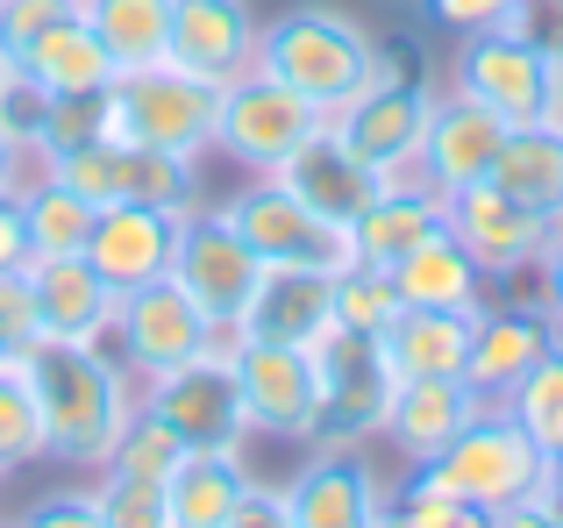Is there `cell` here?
Returning <instances> with one entry per match:
<instances>
[{
  "mask_svg": "<svg viewBox=\"0 0 563 528\" xmlns=\"http://www.w3.org/2000/svg\"><path fill=\"white\" fill-rule=\"evenodd\" d=\"M493 186L514 194L521 208L563 222V122L507 129V143H499V157H493Z\"/></svg>",
  "mask_w": 563,
  "mask_h": 528,
  "instance_id": "cell-30",
  "label": "cell"
},
{
  "mask_svg": "<svg viewBox=\"0 0 563 528\" xmlns=\"http://www.w3.org/2000/svg\"><path fill=\"white\" fill-rule=\"evenodd\" d=\"M485 407H493V400H485L471 378H399L378 443H393V458L413 472V464H428L450 436H464Z\"/></svg>",
  "mask_w": 563,
  "mask_h": 528,
  "instance_id": "cell-20",
  "label": "cell"
},
{
  "mask_svg": "<svg viewBox=\"0 0 563 528\" xmlns=\"http://www.w3.org/2000/svg\"><path fill=\"white\" fill-rule=\"evenodd\" d=\"M235 393H243V415L257 443H300L314 436V407H321V364L314 350H292V343H257L243 336L229 358Z\"/></svg>",
  "mask_w": 563,
  "mask_h": 528,
  "instance_id": "cell-13",
  "label": "cell"
},
{
  "mask_svg": "<svg viewBox=\"0 0 563 528\" xmlns=\"http://www.w3.org/2000/svg\"><path fill=\"white\" fill-rule=\"evenodd\" d=\"M428 100H435V86L413 79L399 51H385L378 72H372V86L350 94L343 108L329 114V129L372 172H385V186H393V179H413V151H421V129H428Z\"/></svg>",
  "mask_w": 563,
  "mask_h": 528,
  "instance_id": "cell-9",
  "label": "cell"
},
{
  "mask_svg": "<svg viewBox=\"0 0 563 528\" xmlns=\"http://www.w3.org/2000/svg\"><path fill=\"white\" fill-rule=\"evenodd\" d=\"M378 343H385L393 378H464L471 315H450V307H399Z\"/></svg>",
  "mask_w": 563,
  "mask_h": 528,
  "instance_id": "cell-29",
  "label": "cell"
},
{
  "mask_svg": "<svg viewBox=\"0 0 563 528\" xmlns=\"http://www.w3.org/2000/svg\"><path fill=\"white\" fill-rule=\"evenodd\" d=\"M264 278V257L235 237V222L221 215V200H200L192 215H179V251H172V286L200 307L214 329H235Z\"/></svg>",
  "mask_w": 563,
  "mask_h": 528,
  "instance_id": "cell-11",
  "label": "cell"
},
{
  "mask_svg": "<svg viewBox=\"0 0 563 528\" xmlns=\"http://www.w3.org/2000/svg\"><path fill=\"white\" fill-rule=\"evenodd\" d=\"M393 286H399L407 307H450V315H478V307L493 300V278H485L478 257L450 237V222H442L435 237H421L393 264Z\"/></svg>",
  "mask_w": 563,
  "mask_h": 528,
  "instance_id": "cell-26",
  "label": "cell"
},
{
  "mask_svg": "<svg viewBox=\"0 0 563 528\" xmlns=\"http://www.w3.org/2000/svg\"><path fill=\"white\" fill-rule=\"evenodd\" d=\"M235 329L257 336V343H292V350L329 343V336L343 329V315H335V272L264 264V278H257V293H250V307H243Z\"/></svg>",
  "mask_w": 563,
  "mask_h": 528,
  "instance_id": "cell-19",
  "label": "cell"
},
{
  "mask_svg": "<svg viewBox=\"0 0 563 528\" xmlns=\"http://www.w3.org/2000/svg\"><path fill=\"white\" fill-rule=\"evenodd\" d=\"M114 100V136L151 143L172 157H214V122H221V86L192 79L179 65H151L108 86Z\"/></svg>",
  "mask_w": 563,
  "mask_h": 528,
  "instance_id": "cell-8",
  "label": "cell"
},
{
  "mask_svg": "<svg viewBox=\"0 0 563 528\" xmlns=\"http://www.w3.org/2000/svg\"><path fill=\"white\" fill-rule=\"evenodd\" d=\"M93 507H100L108 528H172L165 521V486H151V479L93 472Z\"/></svg>",
  "mask_w": 563,
  "mask_h": 528,
  "instance_id": "cell-38",
  "label": "cell"
},
{
  "mask_svg": "<svg viewBox=\"0 0 563 528\" xmlns=\"http://www.w3.org/2000/svg\"><path fill=\"white\" fill-rule=\"evenodd\" d=\"M493 528H563V501H550V493H528V501L499 507Z\"/></svg>",
  "mask_w": 563,
  "mask_h": 528,
  "instance_id": "cell-46",
  "label": "cell"
},
{
  "mask_svg": "<svg viewBox=\"0 0 563 528\" xmlns=\"http://www.w3.org/2000/svg\"><path fill=\"white\" fill-rule=\"evenodd\" d=\"M14 86H22V72H14V57L0 51V108H8V94H14Z\"/></svg>",
  "mask_w": 563,
  "mask_h": 528,
  "instance_id": "cell-49",
  "label": "cell"
},
{
  "mask_svg": "<svg viewBox=\"0 0 563 528\" xmlns=\"http://www.w3.org/2000/svg\"><path fill=\"white\" fill-rule=\"evenodd\" d=\"M442 222H450V200L428 194L421 179H393L372 208L350 222V243H357V264H385V272H393V264L407 257L421 237H435Z\"/></svg>",
  "mask_w": 563,
  "mask_h": 528,
  "instance_id": "cell-28",
  "label": "cell"
},
{
  "mask_svg": "<svg viewBox=\"0 0 563 528\" xmlns=\"http://www.w3.org/2000/svg\"><path fill=\"white\" fill-rule=\"evenodd\" d=\"M499 407H507V415L556 458V450H563V343L542 350V358L528 364L507 393H499Z\"/></svg>",
  "mask_w": 563,
  "mask_h": 528,
  "instance_id": "cell-34",
  "label": "cell"
},
{
  "mask_svg": "<svg viewBox=\"0 0 563 528\" xmlns=\"http://www.w3.org/2000/svg\"><path fill=\"white\" fill-rule=\"evenodd\" d=\"M499 143H507V122L450 86V94L428 100V129H421V151H413V179H421L428 194L450 200V194H464V186L493 179Z\"/></svg>",
  "mask_w": 563,
  "mask_h": 528,
  "instance_id": "cell-16",
  "label": "cell"
},
{
  "mask_svg": "<svg viewBox=\"0 0 563 528\" xmlns=\"http://www.w3.org/2000/svg\"><path fill=\"white\" fill-rule=\"evenodd\" d=\"M257 29H264V14L250 0H172L165 65H179L207 86H229L257 65Z\"/></svg>",
  "mask_w": 563,
  "mask_h": 528,
  "instance_id": "cell-18",
  "label": "cell"
},
{
  "mask_svg": "<svg viewBox=\"0 0 563 528\" xmlns=\"http://www.w3.org/2000/svg\"><path fill=\"white\" fill-rule=\"evenodd\" d=\"M272 179H286L292 194H300L314 215H329V222H357V215H364V208H372V200L385 194V172L364 165V157L350 151V143L335 136L329 122H321L314 136H307L300 151H292L286 165L272 172Z\"/></svg>",
  "mask_w": 563,
  "mask_h": 528,
  "instance_id": "cell-23",
  "label": "cell"
},
{
  "mask_svg": "<svg viewBox=\"0 0 563 528\" xmlns=\"http://www.w3.org/2000/svg\"><path fill=\"white\" fill-rule=\"evenodd\" d=\"M221 215H229L235 237L264 264H307V272H343V264H357L350 222L314 215L286 179H272V172H250V179L221 200Z\"/></svg>",
  "mask_w": 563,
  "mask_h": 528,
  "instance_id": "cell-6",
  "label": "cell"
},
{
  "mask_svg": "<svg viewBox=\"0 0 563 528\" xmlns=\"http://www.w3.org/2000/svg\"><path fill=\"white\" fill-rule=\"evenodd\" d=\"M292 528H378L393 486L364 450H307L300 472L278 479Z\"/></svg>",
  "mask_w": 563,
  "mask_h": 528,
  "instance_id": "cell-15",
  "label": "cell"
},
{
  "mask_svg": "<svg viewBox=\"0 0 563 528\" xmlns=\"http://www.w3.org/2000/svg\"><path fill=\"white\" fill-rule=\"evenodd\" d=\"M221 528H292V515H286V493L272 486V479H257V486L235 501V515L221 521Z\"/></svg>",
  "mask_w": 563,
  "mask_h": 528,
  "instance_id": "cell-45",
  "label": "cell"
},
{
  "mask_svg": "<svg viewBox=\"0 0 563 528\" xmlns=\"http://www.w3.org/2000/svg\"><path fill=\"white\" fill-rule=\"evenodd\" d=\"M542 472H550V450H542L536 436H528L521 421H514L507 407L493 400L464 436H450V443H442L428 464H413L399 486L442 493V501L478 507V515H499V507H514V501H528V493H542Z\"/></svg>",
  "mask_w": 563,
  "mask_h": 528,
  "instance_id": "cell-4",
  "label": "cell"
},
{
  "mask_svg": "<svg viewBox=\"0 0 563 528\" xmlns=\"http://www.w3.org/2000/svg\"><path fill=\"white\" fill-rule=\"evenodd\" d=\"M378 528H493V515H478V507H456V501H442V493L393 486V507H385Z\"/></svg>",
  "mask_w": 563,
  "mask_h": 528,
  "instance_id": "cell-40",
  "label": "cell"
},
{
  "mask_svg": "<svg viewBox=\"0 0 563 528\" xmlns=\"http://www.w3.org/2000/svg\"><path fill=\"white\" fill-rule=\"evenodd\" d=\"M143 415H157L186 450H250V415H243V393H235L229 358H192L179 372L151 378L143 386Z\"/></svg>",
  "mask_w": 563,
  "mask_h": 528,
  "instance_id": "cell-14",
  "label": "cell"
},
{
  "mask_svg": "<svg viewBox=\"0 0 563 528\" xmlns=\"http://www.w3.org/2000/svg\"><path fill=\"white\" fill-rule=\"evenodd\" d=\"M207 343H214V321H207L200 307L172 286V272L114 300L108 350L129 364V378H136V386H151V378L179 372V364H192V358H207Z\"/></svg>",
  "mask_w": 563,
  "mask_h": 528,
  "instance_id": "cell-12",
  "label": "cell"
},
{
  "mask_svg": "<svg viewBox=\"0 0 563 528\" xmlns=\"http://www.w3.org/2000/svg\"><path fill=\"white\" fill-rule=\"evenodd\" d=\"M29 464H51V436H43V407H36V386H29L22 358L0 364V486Z\"/></svg>",
  "mask_w": 563,
  "mask_h": 528,
  "instance_id": "cell-33",
  "label": "cell"
},
{
  "mask_svg": "<svg viewBox=\"0 0 563 528\" xmlns=\"http://www.w3.org/2000/svg\"><path fill=\"white\" fill-rule=\"evenodd\" d=\"M22 278H29V307H36V336H57V343H108L122 293L86 257H22Z\"/></svg>",
  "mask_w": 563,
  "mask_h": 528,
  "instance_id": "cell-21",
  "label": "cell"
},
{
  "mask_svg": "<svg viewBox=\"0 0 563 528\" xmlns=\"http://www.w3.org/2000/svg\"><path fill=\"white\" fill-rule=\"evenodd\" d=\"M421 14L442 36H478V29H507V22H536V0H421Z\"/></svg>",
  "mask_w": 563,
  "mask_h": 528,
  "instance_id": "cell-39",
  "label": "cell"
},
{
  "mask_svg": "<svg viewBox=\"0 0 563 528\" xmlns=\"http://www.w3.org/2000/svg\"><path fill=\"white\" fill-rule=\"evenodd\" d=\"M378 57L385 43L335 0H292V8L264 14L257 29V72L292 86L300 100H314L321 114H335L350 94H364Z\"/></svg>",
  "mask_w": 563,
  "mask_h": 528,
  "instance_id": "cell-2",
  "label": "cell"
},
{
  "mask_svg": "<svg viewBox=\"0 0 563 528\" xmlns=\"http://www.w3.org/2000/svg\"><path fill=\"white\" fill-rule=\"evenodd\" d=\"M550 343H556V329H550V315H542L536 300H528V307L485 300L478 315H471V358H464V378L485 393V400H499V393H507Z\"/></svg>",
  "mask_w": 563,
  "mask_h": 528,
  "instance_id": "cell-24",
  "label": "cell"
},
{
  "mask_svg": "<svg viewBox=\"0 0 563 528\" xmlns=\"http://www.w3.org/2000/svg\"><path fill=\"white\" fill-rule=\"evenodd\" d=\"M36 172H43V157L29 151V143H14L8 129H0V194H22Z\"/></svg>",
  "mask_w": 563,
  "mask_h": 528,
  "instance_id": "cell-47",
  "label": "cell"
},
{
  "mask_svg": "<svg viewBox=\"0 0 563 528\" xmlns=\"http://www.w3.org/2000/svg\"><path fill=\"white\" fill-rule=\"evenodd\" d=\"M450 86L471 94L478 108H493L507 129L550 122L556 94H563V29H550V14H536V22H507V29L456 36Z\"/></svg>",
  "mask_w": 563,
  "mask_h": 528,
  "instance_id": "cell-3",
  "label": "cell"
},
{
  "mask_svg": "<svg viewBox=\"0 0 563 528\" xmlns=\"http://www.w3.org/2000/svg\"><path fill=\"white\" fill-rule=\"evenodd\" d=\"M36 343V307H29V278L0 272V364H14Z\"/></svg>",
  "mask_w": 563,
  "mask_h": 528,
  "instance_id": "cell-42",
  "label": "cell"
},
{
  "mask_svg": "<svg viewBox=\"0 0 563 528\" xmlns=\"http://www.w3.org/2000/svg\"><path fill=\"white\" fill-rule=\"evenodd\" d=\"M22 372L36 386L43 407V436H51V464L93 479L108 464V450L122 443V429L136 421L143 386L129 378V364L114 358L108 343H57V336H36L22 350Z\"/></svg>",
  "mask_w": 563,
  "mask_h": 528,
  "instance_id": "cell-1",
  "label": "cell"
},
{
  "mask_svg": "<svg viewBox=\"0 0 563 528\" xmlns=\"http://www.w3.org/2000/svg\"><path fill=\"white\" fill-rule=\"evenodd\" d=\"M250 486H257L250 450H179V464L165 472V521L172 528H221Z\"/></svg>",
  "mask_w": 563,
  "mask_h": 528,
  "instance_id": "cell-25",
  "label": "cell"
},
{
  "mask_svg": "<svg viewBox=\"0 0 563 528\" xmlns=\"http://www.w3.org/2000/svg\"><path fill=\"white\" fill-rule=\"evenodd\" d=\"M29 257V237H22V200L0 194V272H22Z\"/></svg>",
  "mask_w": 563,
  "mask_h": 528,
  "instance_id": "cell-48",
  "label": "cell"
},
{
  "mask_svg": "<svg viewBox=\"0 0 563 528\" xmlns=\"http://www.w3.org/2000/svg\"><path fill=\"white\" fill-rule=\"evenodd\" d=\"M8 528H108L93 507V486H57V493H36Z\"/></svg>",
  "mask_w": 563,
  "mask_h": 528,
  "instance_id": "cell-41",
  "label": "cell"
},
{
  "mask_svg": "<svg viewBox=\"0 0 563 528\" xmlns=\"http://www.w3.org/2000/svg\"><path fill=\"white\" fill-rule=\"evenodd\" d=\"M536 307L550 315V329H556V343H563V222H556V237L542 243V257H536Z\"/></svg>",
  "mask_w": 563,
  "mask_h": 528,
  "instance_id": "cell-44",
  "label": "cell"
},
{
  "mask_svg": "<svg viewBox=\"0 0 563 528\" xmlns=\"http://www.w3.org/2000/svg\"><path fill=\"white\" fill-rule=\"evenodd\" d=\"M108 86H93V94H43V129H36V157H43V165L65 157V151H86V143H108L114 136Z\"/></svg>",
  "mask_w": 563,
  "mask_h": 528,
  "instance_id": "cell-35",
  "label": "cell"
},
{
  "mask_svg": "<svg viewBox=\"0 0 563 528\" xmlns=\"http://www.w3.org/2000/svg\"><path fill=\"white\" fill-rule=\"evenodd\" d=\"M314 364H321V407L307 450H372L399 386L385 364V343L364 329H335L329 343H314Z\"/></svg>",
  "mask_w": 563,
  "mask_h": 528,
  "instance_id": "cell-7",
  "label": "cell"
},
{
  "mask_svg": "<svg viewBox=\"0 0 563 528\" xmlns=\"http://www.w3.org/2000/svg\"><path fill=\"white\" fill-rule=\"evenodd\" d=\"M542 14H550V29H563V0H536Z\"/></svg>",
  "mask_w": 563,
  "mask_h": 528,
  "instance_id": "cell-51",
  "label": "cell"
},
{
  "mask_svg": "<svg viewBox=\"0 0 563 528\" xmlns=\"http://www.w3.org/2000/svg\"><path fill=\"white\" fill-rule=\"evenodd\" d=\"M200 165H207V157H172V151H151V143L108 136V143H86V151L51 157V179H65L71 194L93 200V208H122V200H136V208L192 215L207 200Z\"/></svg>",
  "mask_w": 563,
  "mask_h": 528,
  "instance_id": "cell-5",
  "label": "cell"
},
{
  "mask_svg": "<svg viewBox=\"0 0 563 528\" xmlns=\"http://www.w3.org/2000/svg\"><path fill=\"white\" fill-rule=\"evenodd\" d=\"M22 237H29V257H79L86 237H93V200H79L65 179H51V165L22 186Z\"/></svg>",
  "mask_w": 563,
  "mask_h": 528,
  "instance_id": "cell-32",
  "label": "cell"
},
{
  "mask_svg": "<svg viewBox=\"0 0 563 528\" xmlns=\"http://www.w3.org/2000/svg\"><path fill=\"white\" fill-rule=\"evenodd\" d=\"M329 122V114L314 108V100H300L292 86H278V79H264L257 65L243 72V79H229L221 86V122H214V151L229 157L235 172H278L292 151H300L314 129Z\"/></svg>",
  "mask_w": 563,
  "mask_h": 528,
  "instance_id": "cell-10",
  "label": "cell"
},
{
  "mask_svg": "<svg viewBox=\"0 0 563 528\" xmlns=\"http://www.w3.org/2000/svg\"><path fill=\"white\" fill-rule=\"evenodd\" d=\"M172 251H179V215L122 200V208L93 215V237H86L79 257L93 264L114 293H136V286H151V278L172 272Z\"/></svg>",
  "mask_w": 563,
  "mask_h": 528,
  "instance_id": "cell-22",
  "label": "cell"
},
{
  "mask_svg": "<svg viewBox=\"0 0 563 528\" xmlns=\"http://www.w3.org/2000/svg\"><path fill=\"white\" fill-rule=\"evenodd\" d=\"M79 0H0V51H22L29 36H43V29L57 22V14H71Z\"/></svg>",
  "mask_w": 563,
  "mask_h": 528,
  "instance_id": "cell-43",
  "label": "cell"
},
{
  "mask_svg": "<svg viewBox=\"0 0 563 528\" xmlns=\"http://www.w3.org/2000/svg\"><path fill=\"white\" fill-rule=\"evenodd\" d=\"M179 450H186L179 436H172L157 415H143V407H136V421L122 429V443L108 450V464H100V472H122V479H151V486H165V472L179 464Z\"/></svg>",
  "mask_w": 563,
  "mask_h": 528,
  "instance_id": "cell-37",
  "label": "cell"
},
{
  "mask_svg": "<svg viewBox=\"0 0 563 528\" xmlns=\"http://www.w3.org/2000/svg\"><path fill=\"white\" fill-rule=\"evenodd\" d=\"M399 286L385 264H343L335 272V315H343V329H364V336H385L399 315Z\"/></svg>",
  "mask_w": 563,
  "mask_h": 528,
  "instance_id": "cell-36",
  "label": "cell"
},
{
  "mask_svg": "<svg viewBox=\"0 0 563 528\" xmlns=\"http://www.w3.org/2000/svg\"><path fill=\"white\" fill-rule=\"evenodd\" d=\"M450 237L478 257L485 278H521V272H536V257L556 237V222L521 208L514 194H499L493 179H478L464 194H450Z\"/></svg>",
  "mask_w": 563,
  "mask_h": 528,
  "instance_id": "cell-17",
  "label": "cell"
},
{
  "mask_svg": "<svg viewBox=\"0 0 563 528\" xmlns=\"http://www.w3.org/2000/svg\"><path fill=\"white\" fill-rule=\"evenodd\" d=\"M542 493H550V501H563V450L550 458V472H542Z\"/></svg>",
  "mask_w": 563,
  "mask_h": 528,
  "instance_id": "cell-50",
  "label": "cell"
},
{
  "mask_svg": "<svg viewBox=\"0 0 563 528\" xmlns=\"http://www.w3.org/2000/svg\"><path fill=\"white\" fill-rule=\"evenodd\" d=\"M14 72H22V86H36V94H93V86L114 79L108 51H100L93 22H86L79 8L57 14L43 36H29L22 51H14Z\"/></svg>",
  "mask_w": 563,
  "mask_h": 528,
  "instance_id": "cell-27",
  "label": "cell"
},
{
  "mask_svg": "<svg viewBox=\"0 0 563 528\" xmlns=\"http://www.w3.org/2000/svg\"><path fill=\"white\" fill-rule=\"evenodd\" d=\"M0 528H8V515H0Z\"/></svg>",
  "mask_w": 563,
  "mask_h": 528,
  "instance_id": "cell-52",
  "label": "cell"
},
{
  "mask_svg": "<svg viewBox=\"0 0 563 528\" xmlns=\"http://www.w3.org/2000/svg\"><path fill=\"white\" fill-rule=\"evenodd\" d=\"M79 14L93 22V36H100V51H108L114 79L165 65V43H172V0H79Z\"/></svg>",
  "mask_w": 563,
  "mask_h": 528,
  "instance_id": "cell-31",
  "label": "cell"
}]
</instances>
